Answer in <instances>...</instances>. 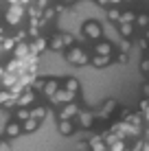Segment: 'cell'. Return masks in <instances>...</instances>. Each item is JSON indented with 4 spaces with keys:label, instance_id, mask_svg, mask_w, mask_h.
Instances as JSON below:
<instances>
[]
</instances>
